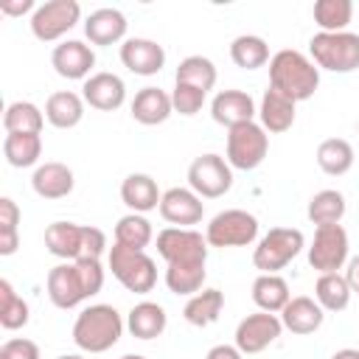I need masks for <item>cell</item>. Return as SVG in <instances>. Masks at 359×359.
<instances>
[{
	"instance_id": "6da1fadb",
	"label": "cell",
	"mask_w": 359,
	"mask_h": 359,
	"mask_svg": "<svg viewBox=\"0 0 359 359\" xmlns=\"http://www.w3.org/2000/svg\"><path fill=\"white\" fill-rule=\"evenodd\" d=\"M208 238L194 227H165L157 233V252L168 264L165 286L174 294H196L208 278Z\"/></svg>"
},
{
	"instance_id": "7a4b0ae2",
	"label": "cell",
	"mask_w": 359,
	"mask_h": 359,
	"mask_svg": "<svg viewBox=\"0 0 359 359\" xmlns=\"http://www.w3.org/2000/svg\"><path fill=\"white\" fill-rule=\"evenodd\" d=\"M104 286L101 258L62 261L48 272V297L56 309H76Z\"/></svg>"
},
{
	"instance_id": "3957f363",
	"label": "cell",
	"mask_w": 359,
	"mask_h": 359,
	"mask_svg": "<svg viewBox=\"0 0 359 359\" xmlns=\"http://www.w3.org/2000/svg\"><path fill=\"white\" fill-rule=\"evenodd\" d=\"M269 87L294 104L309 101L320 87V67L311 62V56L283 48L269 59Z\"/></svg>"
},
{
	"instance_id": "277c9868",
	"label": "cell",
	"mask_w": 359,
	"mask_h": 359,
	"mask_svg": "<svg viewBox=\"0 0 359 359\" xmlns=\"http://www.w3.org/2000/svg\"><path fill=\"white\" fill-rule=\"evenodd\" d=\"M121 334H123V320H121L118 309L107 306V303H95V306L81 309L76 323H73V342L84 353L109 351L112 345H118Z\"/></svg>"
},
{
	"instance_id": "5b68a950",
	"label": "cell",
	"mask_w": 359,
	"mask_h": 359,
	"mask_svg": "<svg viewBox=\"0 0 359 359\" xmlns=\"http://www.w3.org/2000/svg\"><path fill=\"white\" fill-rule=\"evenodd\" d=\"M107 264L112 278L135 294H149L157 283V266L154 258L146 255V250H132L123 244H112L107 252Z\"/></svg>"
},
{
	"instance_id": "8992f818",
	"label": "cell",
	"mask_w": 359,
	"mask_h": 359,
	"mask_svg": "<svg viewBox=\"0 0 359 359\" xmlns=\"http://www.w3.org/2000/svg\"><path fill=\"white\" fill-rule=\"evenodd\" d=\"M309 56L320 70L351 73L359 67V34L337 31V34H314L309 39Z\"/></svg>"
},
{
	"instance_id": "52a82bcc",
	"label": "cell",
	"mask_w": 359,
	"mask_h": 359,
	"mask_svg": "<svg viewBox=\"0 0 359 359\" xmlns=\"http://www.w3.org/2000/svg\"><path fill=\"white\" fill-rule=\"evenodd\" d=\"M306 247V238L297 227H272L264 233L252 250V264L261 269V275H278L286 264H292L300 250Z\"/></svg>"
},
{
	"instance_id": "ba28073f",
	"label": "cell",
	"mask_w": 359,
	"mask_h": 359,
	"mask_svg": "<svg viewBox=\"0 0 359 359\" xmlns=\"http://www.w3.org/2000/svg\"><path fill=\"white\" fill-rule=\"evenodd\" d=\"M269 151V135L261 123L250 121V123H238L233 129H227V163L230 168L238 171H252L266 160Z\"/></svg>"
},
{
	"instance_id": "9c48e42d",
	"label": "cell",
	"mask_w": 359,
	"mask_h": 359,
	"mask_svg": "<svg viewBox=\"0 0 359 359\" xmlns=\"http://www.w3.org/2000/svg\"><path fill=\"white\" fill-rule=\"evenodd\" d=\"M205 238L210 247H250L258 238V219L241 208L222 210L210 219Z\"/></svg>"
},
{
	"instance_id": "30bf717a",
	"label": "cell",
	"mask_w": 359,
	"mask_h": 359,
	"mask_svg": "<svg viewBox=\"0 0 359 359\" xmlns=\"http://www.w3.org/2000/svg\"><path fill=\"white\" fill-rule=\"evenodd\" d=\"M188 188L202 199H219L233 188V168L222 154H199L188 165Z\"/></svg>"
},
{
	"instance_id": "8fae6325",
	"label": "cell",
	"mask_w": 359,
	"mask_h": 359,
	"mask_svg": "<svg viewBox=\"0 0 359 359\" xmlns=\"http://www.w3.org/2000/svg\"><path fill=\"white\" fill-rule=\"evenodd\" d=\"M81 20V6L76 0H48L36 6L31 14V34L39 42H56L62 39L76 22Z\"/></svg>"
},
{
	"instance_id": "7c38bea8",
	"label": "cell",
	"mask_w": 359,
	"mask_h": 359,
	"mask_svg": "<svg viewBox=\"0 0 359 359\" xmlns=\"http://www.w3.org/2000/svg\"><path fill=\"white\" fill-rule=\"evenodd\" d=\"M348 233L342 224H325L314 230V238L309 244V266L320 275L339 272L348 264Z\"/></svg>"
},
{
	"instance_id": "4fadbf2b",
	"label": "cell",
	"mask_w": 359,
	"mask_h": 359,
	"mask_svg": "<svg viewBox=\"0 0 359 359\" xmlns=\"http://www.w3.org/2000/svg\"><path fill=\"white\" fill-rule=\"evenodd\" d=\"M283 331V323L278 314H269V311H255V314H247L238 325H236V348L244 353V356H252V353H261L266 351Z\"/></svg>"
},
{
	"instance_id": "5bb4252c",
	"label": "cell",
	"mask_w": 359,
	"mask_h": 359,
	"mask_svg": "<svg viewBox=\"0 0 359 359\" xmlns=\"http://www.w3.org/2000/svg\"><path fill=\"white\" fill-rule=\"evenodd\" d=\"M50 65L53 70L62 76V79H70V81H87L93 76V67H95V53L87 42L81 39H65L62 45L53 48L50 53Z\"/></svg>"
},
{
	"instance_id": "9a60e30c",
	"label": "cell",
	"mask_w": 359,
	"mask_h": 359,
	"mask_svg": "<svg viewBox=\"0 0 359 359\" xmlns=\"http://www.w3.org/2000/svg\"><path fill=\"white\" fill-rule=\"evenodd\" d=\"M45 247L50 255L62 261L87 258V224L76 222H53L45 227Z\"/></svg>"
},
{
	"instance_id": "2e32d148",
	"label": "cell",
	"mask_w": 359,
	"mask_h": 359,
	"mask_svg": "<svg viewBox=\"0 0 359 359\" xmlns=\"http://www.w3.org/2000/svg\"><path fill=\"white\" fill-rule=\"evenodd\" d=\"M160 216L174 227H191L199 224L205 216V202L191 188H168L160 199Z\"/></svg>"
},
{
	"instance_id": "e0dca14e",
	"label": "cell",
	"mask_w": 359,
	"mask_h": 359,
	"mask_svg": "<svg viewBox=\"0 0 359 359\" xmlns=\"http://www.w3.org/2000/svg\"><path fill=\"white\" fill-rule=\"evenodd\" d=\"M121 62L135 76H154L165 65V50L160 42L146 36H129L121 45Z\"/></svg>"
},
{
	"instance_id": "ac0fdd59",
	"label": "cell",
	"mask_w": 359,
	"mask_h": 359,
	"mask_svg": "<svg viewBox=\"0 0 359 359\" xmlns=\"http://www.w3.org/2000/svg\"><path fill=\"white\" fill-rule=\"evenodd\" d=\"M81 98L84 104H90L98 112H112L118 107H123L126 101V84L118 73H93L84 84H81Z\"/></svg>"
},
{
	"instance_id": "d6986e66",
	"label": "cell",
	"mask_w": 359,
	"mask_h": 359,
	"mask_svg": "<svg viewBox=\"0 0 359 359\" xmlns=\"http://www.w3.org/2000/svg\"><path fill=\"white\" fill-rule=\"evenodd\" d=\"M255 115H258L255 101L244 90H222L210 101V118L227 129H233L238 123H250V121H255Z\"/></svg>"
},
{
	"instance_id": "ffe728a7",
	"label": "cell",
	"mask_w": 359,
	"mask_h": 359,
	"mask_svg": "<svg viewBox=\"0 0 359 359\" xmlns=\"http://www.w3.org/2000/svg\"><path fill=\"white\" fill-rule=\"evenodd\" d=\"M126 28H129V22L118 8H95L84 20V36L90 39V45H101V48L123 42Z\"/></svg>"
},
{
	"instance_id": "44dd1931",
	"label": "cell",
	"mask_w": 359,
	"mask_h": 359,
	"mask_svg": "<svg viewBox=\"0 0 359 359\" xmlns=\"http://www.w3.org/2000/svg\"><path fill=\"white\" fill-rule=\"evenodd\" d=\"M76 185V177L73 171L65 165V163H42L34 168V177H31V188L39 199H65Z\"/></svg>"
},
{
	"instance_id": "7402d4cb",
	"label": "cell",
	"mask_w": 359,
	"mask_h": 359,
	"mask_svg": "<svg viewBox=\"0 0 359 359\" xmlns=\"http://www.w3.org/2000/svg\"><path fill=\"white\" fill-rule=\"evenodd\" d=\"M323 320H325L323 306H320L314 297H306V294L292 297V300L283 306V311H280L283 328L292 331V334H300V337L314 334V331L323 325Z\"/></svg>"
},
{
	"instance_id": "603a6c76",
	"label": "cell",
	"mask_w": 359,
	"mask_h": 359,
	"mask_svg": "<svg viewBox=\"0 0 359 359\" xmlns=\"http://www.w3.org/2000/svg\"><path fill=\"white\" fill-rule=\"evenodd\" d=\"M132 118L143 126H157V123H165L174 112V104H171V93L160 90V87H143L135 93L132 98Z\"/></svg>"
},
{
	"instance_id": "cb8c5ba5",
	"label": "cell",
	"mask_w": 359,
	"mask_h": 359,
	"mask_svg": "<svg viewBox=\"0 0 359 359\" xmlns=\"http://www.w3.org/2000/svg\"><path fill=\"white\" fill-rule=\"evenodd\" d=\"M121 199H123V205L132 213H149V210L160 208L163 194H160V188H157V182H154L151 174L135 171V174H129L121 182Z\"/></svg>"
},
{
	"instance_id": "d4e9b609",
	"label": "cell",
	"mask_w": 359,
	"mask_h": 359,
	"mask_svg": "<svg viewBox=\"0 0 359 359\" xmlns=\"http://www.w3.org/2000/svg\"><path fill=\"white\" fill-rule=\"evenodd\" d=\"M168 325V314L160 303H151V300H140L129 309L126 314V328L132 337L137 339H157Z\"/></svg>"
},
{
	"instance_id": "484cf974",
	"label": "cell",
	"mask_w": 359,
	"mask_h": 359,
	"mask_svg": "<svg viewBox=\"0 0 359 359\" xmlns=\"http://www.w3.org/2000/svg\"><path fill=\"white\" fill-rule=\"evenodd\" d=\"M84 118V98L70 90H59L45 101V121L56 129H73Z\"/></svg>"
},
{
	"instance_id": "4316f807",
	"label": "cell",
	"mask_w": 359,
	"mask_h": 359,
	"mask_svg": "<svg viewBox=\"0 0 359 359\" xmlns=\"http://www.w3.org/2000/svg\"><path fill=\"white\" fill-rule=\"evenodd\" d=\"M258 118H261V126H264L266 132L280 135V132L292 129V123H294V101L269 87V90L261 95Z\"/></svg>"
},
{
	"instance_id": "83f0119b",
	"label": "cell",
	"mask_w": 359,
	"mask_h": 359,
	"mask_svg": "<svg viewBox=\"0 0 359 359\" xmlns=\"http://www.w3.org/2000/svg\"><path fill=\"white\" fill-rule=\"evenodd\" d=\"M222 309H224V292L222 289H202V292L188 297V303L182 309V317H185L188 325L208 328L219 320Z\"/></svg>"
},
{
	"instance_id": "f1b7e54d",
	"label": "cell",
	"mask_w": 359,
	"mask_h": 359,
	"mask_svg": "<svg viewBox=\"0 0 359 359\" xmlns=\"http://www.w3.org/2000/svg\"><path fill=\"white\" fill-rule=\"evenodd\" d=\"M6 163L14 168H31L42 157V137L34 132H8L3 140Z\"/></svg>"
},
{
	"instance_id": "f546056e",
	"label": "cell",
	"mask_w": 359,
	"mask_h": 359,
	"mask_svg": "<svg viewBox=\"0 0 359 359\" xmlns=\"http://www.w3.org/2000/svg\"><path fill=\"white\" fill-rule=\"evenodd\" d=\"M289 300H292V292L280 275H258L252 280V303L258 306V311L280 314Z\"/></svg>"
},
{
	"instance_id": "4dcf8cb0",
	"label": "cell",
	"mask_w": 359,
	"mask_h": 359,
	"mask_svg": "<svg viewBox=\"0 0 359 359\" xmlns=\"http://www.w3.org/2000/svg\"><path fill=\"white\" fill-rule=\"evenodd\" d=\"M353 146L345 137H328L317 146V165L328 174V177H342L353 168Z\"/></svg>"
},
{
	"instance_id": "1f68e13d",
	"label": "cell",
	"mask_w": 359,
	"mask_h": 359,
	"mask_svg": "<svg viewBox=\"0 0 359 359\" xmlns=\"http://www.w3.org/2000/svg\"><path fill=\"white\" fill-rule=\"evenodd\" d=\"M230 59L236 67L241 70H258L264 67L272 56H269V45L264 36H255V34H241L230 42Z\"/></svg>"
},
{
	"instance_id": "d6a6232c",
	"label": "cell",
	"mask_w": 359,
	"mask_h": 359,
	"mask_svg": "<svg viewBox=\"0 0 359 359\" xmlns=\"http://www.w3.org/2000/svg\"><path fill=\"white\" fill-rule=\"evenodd\" d=\"M345 196L334 188H325V191H317L311 199H309V208H306V216L311 224L317 227H325V224H339L342 216H345Z\"/></svg>"
},
{
	"instance_id": "836d02e7",
	"label": "cell",
	"mask_w": 359,
	"mask_h": 359,
	"mask_svg": "<svg viewBox=\"0 0 359 359\" xmlns=\"http://www.w3.org/2000/svg\"><path fill=\"white\" fill-rule=\"evenodd\" d=\"M351 294L353 292H351L345 275H339V272H325L314 283V300L323 306V311H342V309H348Z\"/></svg>"
},
{
	"instance_id": "e575fe53",
	"label": "cell",
	"mask_w": 359,
	"mask_h": 359,
	"mask_svg": "<svg viewBox=\"0 0 359 359\" xmlns=\"http://www.w3.org/2000/svg\"><path fill=\"white\" fill-rule=\"evenodd\" d=\"M45 126V109H39L34 101H11L3 112V129L8 132H34L39 135Z\"/></svg>"
},
{
	"instance_id": "d590c367",
	"label": "cell",
	"mask_w": 359,
	"mask_h": 359,
	"mask_svg": "<svg viewBox=\"0 0 359 359\" xmlns=\"http://www.w3.org/2000/svg\"><path fill=\"white\" fill-rule=\"evenodd\" d=\"M219 73H216V65L208 59V56H185L180 65H177V73H174V81L180 84H191V87H199V90H213Z\"/></svg>"
},
{
	"instance_id": "8d00e7d4",
	"label": "cell",
	"mask_w": 359,
	"mask_h": 359,
	"mask_svg": "<svg viewBox=\"0 0 359 359\" xmlns=\"http://www.w3.org/2000/svg\"><path fill=\"white\" fill-rule=\"evenodd\" d=\"M151 238H154V230L143 213H126L115 224V244H123L132 250H146L151 244Z\"/></svg>"
},
{
	"instance_id": "74e56055",
	"label": "cell",
	"mask_w": 359,
	"mask_h": 359,
	"mask_svg": "<svg viewBox=\"0 0 359 359\" xmlns=\"http://www.w3.org/2000/svg\"><path fill=\"white\" fill-rule=\"evenodd\" d=\"M311 14L320 31L337 34V31H345L348 22L353 20V3L351 0H317Z\"/></svg>"
},
{
	"instance_id": "f35d334b",
	"label": "cell",
	"mask_w": 359,
	"mask_h": 359,
	"mask_svg": "<svg viewBox=\"0 0 359 359\" xmlns=\"http://www.w3.org/2000/svg\"><path fill=\"white\" fill-rule=\"evenodd\" d=\"M28 317H31L28 303L14 292L11 280L3 278L0 280V325L6 331H17V328L28 325Z\"/></svg>"
},
{
	"instance_id": "ab89813d",
	"label": "cell",
	"mask_w": 359,
	"mask_h": 359,
	"mask_svg": "<svg viewBox=\"0 0 359 359\" xmlns=\"http://www.w3.org/2000/svg\"><path fill=\"white\" fill-rule=\"evenodd\" d=\"M20 208L11 196H0V255H14L20 247Z\"/></svg>"
},
{
	"instance_id": "60d3db41",
	"label": "cell",
	"mask_w": 359,
	"mask_h": 359,
	"mask_svg": "<svg viewBox=\"0 0 359 359\" xmlns=\"http://www.w3.org/2000/svg\"><path fill=\"white\" fill-rule=\"evenodd\" d=\"M205 90H199V87H191V84H180V81H174V90H171V104H174V112H180V115H185V118H191V115H196L202 107H205Z\"/></svg>"
},
{
	"instance_id": "b9f144b4",
	"label": "cell",
	"mask_w": 359,
	"mask_h": 359,
	"mask_svg": "<svg viewBox=\"0 0 359 359\" xmlns=\"http://www.w3.org/2000/svg\"><path fill=\"white\" fill-rule=\"evenodd\" d=\"M0 359H39V345L25 337L6 339L0 345Z\"/></svg>"
},
{
	"instance_id": "7bdbcfd3",
	"label": "cell",
	"mask_w": 359,
	"mask_h": 359,
	"mask_svg": "<svg viewBox=\"0 0 359 359\" xmlns=\"http://www.w3.org/2000/svg\"><path fill=\"white\" fill-rule=\"evenodd\" d=\"M205 359H244V353L236 348V345H213L208 353H205Z\"/></svg>"
},
{
	"instance_id": "ee69618b",
	"label": "cell",
	"mask_w": 359,
	"mask_h": 359,
	"mask_svg": "<svg viewBox=\"0 0 359 359\" xmlns=\"http://www.w3.org/2000/svg\"><path fill=\"white\" fill-rule=\"evenodd\" d=\"M0 11L8 17H20L28 11H36V6H34V0H14V3H0Z\"/></svg>"
},
{
	"instance_id": "f6af8a7d",
	"label": "cell",
	"mask_w": 359,
	"mask_h": 359,
	"mask_svg": "<svg viewBox=\"0 0 359 359\" xmlns=\"http://www.w3.org/2000/svg\"><path fill=\"white\" fill-rule=\"evenodd\" d=\"M345 280H348L351 292H356V294H359V255L348 261V269H345Z\"/></svg>"
},
{
	"instance_id": "bcb514c9",
	"label": "cell",
	"mask_w": 359,
	"mask_h": 359,
	"mask_svg": "<svg viewBox=\"0 0 359 359\" xmlns=\"http://www.w3.org/2000/svg\"><path fill=\"white\" fill-rule=\"evenodd\" d=\"M331 359H359V348H342V351H337Z\"/></svg>"
},
{
	"instance_id": "7dc6e473",
	"label": "cell",
	"mask_w": 359,
	"mask_h": 359,
	"mask_svg": "<svg viewBox=\"0 0 359 359\" xmlns=\"http://www.w3.org/2000/svg\"><path fill=\"white\" fill-rule=\"evenodd\" d=\"M56 359H87V356H81V353H62V356H56Z\"/></svg>"
},
{
	"instance_id": "c3c4849f",
	"label": "cell",
	"mask_w": 359,
	"mask_h": 359,
	"mask_svg": "<svg viewBox=\"0 0 359 359\" xmlns=\"http://www.w3.org/2000/svg\"><path fill=\"white\" fill-rule=\"evenodd\" d=\"M121 359H146V356H140V353H123Z\"/></svg>"
},
{
	"instance_id": "681fc988",
	"label": "cell",
	"mask_w": 359,
	"mask_h": 359,
	"mask_svg": "<svg viewBox=\"0 0 359 359\" xmlns=\"http://www.w3.org/2000/svg\"><path fill=\"white\" fill-rule=\"evenodd\" d=\"M356 129H359V123H356Z\"/></svg>"
}]
</instances>
